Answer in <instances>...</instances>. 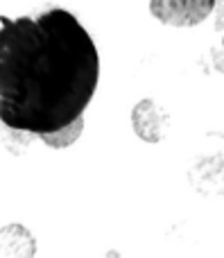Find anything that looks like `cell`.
Wrapping results in <instances>:
<instances>
[{"label":"cell","instance_id":"obj_1","mask_svg":"<svg viewBox=\"0 0 224 258\" xmlns=\"http://www.w3.org/2000/svg\"><path fill=\"white\" fill-rule=\"evenodd\" d=\"M100 80L91 34L66 9L0 21V120L48 134L84 116Z\"/></svg>","mask_w":224,"mask_h":258},{"label":"cell","instance_id":"obj_2","mask_svg":"<svg viewBox=\"0 0 224 258\" xmlns=\"http://www.w3.org/2000/svg\"><path fill=\"white\" fill-rule=\"evenodd\" d=\"M217 0H150V14L172 27H195L213 14Z\"/></svg>","mask_w":224,"mask_h":258},{"label":"cell","instance_id":"obj_3","mask_svg":"<svg viewBox=\"0 0 224 258\" xmlns=\"http://www.w3.org/2000/svg\"><path fill=\"white\" fill-rule=\"evenodd\" d=\"M131 127L134 134L145 143H159L166 129V113L154 100L145 98L131 109Z\"/></svg>","mask_w":224,"mask_h":258},{"label":"cell","instance_id":"obj_4","mask_svg":"<svg viewBox=\"0 0 224 258\" xmlns=\"http://www.w3.org/2000/svg\"><path fill=\"white\" fill-rule=\"evenodd\" d=\"M5 238V258H32L34 256V240L18 224H9L3 231Z\"/></svg>","mask_w":224,"mask_h":258},{"label":"cell","instance_id":"obj_5","mask_svg":"<svg viewBox=\"0 0 224 258\" xmlns=\"http://www.w3.org/2000/svg\"><path fill=\"white\" fill-rule=\"evenodd\" d=\"M82 132H84V118L75 120L72 125H68V127L57 129V132L41 134L39 138H41V141H43L48 147H52V150H63V147L72 145V143H75L77 138L82 136Z\"/></svg>","mask_w":224,"mask_h":258},{"label":"cell","instance_id":"obj_6","mask_svg":"<svg viewBox=\"0 0 224 258\" xmlns=\"http://www.w3.org/2000/svg\"><path fill=\"white\" fill-rule=\"evenodd\" d=\"M222 50H224V39H222Z\"/></svg>","mask_w":224,"mask_h":258}]
</instances>
